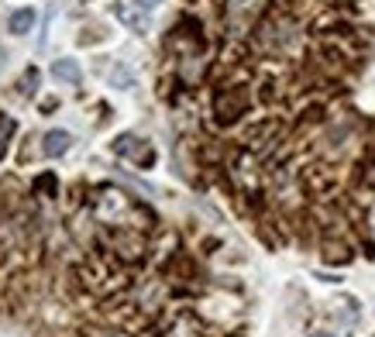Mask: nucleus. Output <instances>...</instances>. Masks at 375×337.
Masks as SVG:
<instances>
[{"label": "nucleus", "mask_w": 375, "mask_h": 337, "mask_svg": "<svg viewBox=\"0 0 375 337\" xmlns=\"http://www.w3.org/2000/svg\"><path fill=\"white\" fill-rule=\"evenodd\" d=\"M245 107H248V93L245 90H231V93H220L217 96V117L224 124L238 121Z\"/></svg>", "instance_id": "1"}, {"label": "nucleus", "mask_w": 375, "mask_h": 337, "mask_svg": "<svg viewBox=\"0 0 375 337\" xmlns=\"http://www.w3.org/2000/svg\"><path fill=\"white\" fill-rule=\"evenodd\" d=\"M114 152H117V155H131V158H138V162H145V165H152V162H155V152H152L148 145H141L134 134H121V138L114 141Z\"/></svg>", "instance_id": "2"}, {"label": "nucleus", "mask_w": 375, "mask_h": 337, "mask_svg": "<svg viewBox=\"0 0 375 337\" xmlns=\"http://www.w3.org/2000/svg\"><path fill=\"white\" fill-rule=\"evenodd\" d=\"M69 145H72V138H69V131H49L45 134V155L49 158H59V155H65L69 152Z\"/></svg>", "instance_id": "3"}, {"label": "nucleus", "mask_w": 375, "mask_h": 337, "mask_svg": "<svg viewBox=\"0 0 375 337\" xmlns=\"http://www.w3.org/2000/svg\"><path fill=\"white\" fill-rule=\"evenodd\" d=\"M52 76H56V80H63V83H72V87L83 80L80 62H76V59H56V65H52Z\"/></svg>", "instance_id": "4"}, {"label": "nucleus", "mask_w": 375, "mask_h": 337, "mask_svg": "<svg viewBox=\"0 0 375 337\" xmlns=\"http://www.w3.org/2000/svg\"><path fill=\"white\" fill-rule=\"evenodd\" d=\"M114 14H117L131 31H138V34H145V31H148V18H141V14H138V11H131L127 4H114Z\"/></svg>", "instance_id": "5"}, {"label": "nucleus", "mask_w": 375, "mask_h": 337, "mask_svg": "<svg viewBox=\"0 0 375 337\" xmlns=\"http://www.w3.org/2000/svg\"><path fill=\"white\" fill-rule=\"evenodd\" d=\"M7 28H11V34H28V31L34 28V11H32V7L14 11V14L7 18Z\"/></svg>", "instance_id": "6"}, {"label": "nucleus", "mask_w": 375, "mask_h": 337, "mask_svg": "<svg viewBox=\"0 0 375 337\" xmlns=\"http://www.w3.org/2000/svg\"><path fill=\"white\" fill-rule=\"evenodd\" d=\"M324 258H327V262H351V251H348V248L344 245H327V251H324Z\"/></svg>", "instance_id": "7"}, {"label": "nucleus", "mask_w": 375, "mask_h": 337, "mask_svg": "<svg viewBox=\"0 0 375 337\" xmlns=\"http://www.w3.org/2000/svg\"><path fill=\"white\" fill-rule=\"evenodd\" d=\"M11 134H14V121L0 114V158H4V152H7V138H11Z\"/></svg>", "instance_id": "8"}, {"label": "nucleus", "mask_w": 375, "mask_h": 337, "mask_svg": "<svg viewBox=\"0 0 375 337\" xmlns=\"http://www.w3.org/2000/svg\"><path fill=\"white\" fill-rule=\"evenodd\" d=\"M38 80H42V76H38V69H28V72L21 76V93H34V90H38Z\"/></svg>", "instance_id": "9"}, {"label": "nucleus", "mask_w": 375, "mask_h": 337, "mask_svg": "<svg viewBox=\"0 0 375 337\" xmlns=\"http://www.w3.org/2000/svg\"><path fill=\"white\" fill-rule=\"evenodd\" d=\"M162 0H138V7H145V11H152V7H158Z\"/></svg>", "instance_id": "10"}, {"label": "nucleus", "mask_w": 375, "mask_h": 337, "mask_svg": "<svg viewBox=\"0 0 375 337\" xmlns=\"http://www.w3.org/2000/svg\"><path fill=\"white\" fill-rule=\"evenodd\" d=\"M310 337H334V334H324V331H313Z\"/></svg>", "instance_id": "11"}]
</instances>
